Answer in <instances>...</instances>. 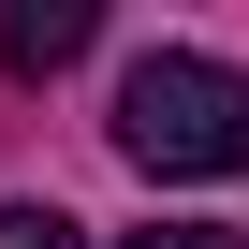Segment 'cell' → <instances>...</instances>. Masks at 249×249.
<instances>
[{
  "mask_svg": "<svg viewBox=\"0 0 249 249\" xmlns=\"http://www.w3.org/2000/svg\"><path fill=\"white\" fill-rule=\"evenodd\" d=\"M117 161L132 176H234L249 161V73L205 59V44H147L132 73H117Z\"/></svg>",
  "mask_w": 249,
  "mask_h": 249,
  "instance_id": "6da1fadb",
  "label": "cell"
},
{
  "mask_svg": "<svg viewBox=\"0 0 249 249\" xmlns=\"http://www.w3.org/2000/svg\"><path fill=\"white\" fill-rule=\"evenodd\" d=\"M88 0H15V15H0V59H15V73H59V59H88Z\"/></svg>",
  "mask_w": 249,
  "mask_h": 249,
  "instance_id": "7a4b0ae2",
  "label": "cell"
},
{
  "mask_svg": "<svg viewBox=\"0 0 249 249\" xmlns=\"http://www.w3.org/2000/svg\"><path fill=\"white\" fill-rule=\"evenodd\" d=\"M0 249H88V220H59V205H0Z\"/></svg>",
  "mask_w": 249,
  "mask_h": 249,
  "instance_id": "3957f363",
  "label": "cell"
},
{
  "mask_svg": "<svg viewBox=\"0 0 249 249\" xmlns=\"http://www.w3.org/2000/svg\"><path fill=\"white\" fill-rule=\"evenodd\" d=\"M132 249H234L220 220H161V234H132Z\"/></svg>",
  "mask_w": 249,
  "mask_h": 249,
  "instance_id": "277c9868",
  "label": "cell"
}]
</instances>
